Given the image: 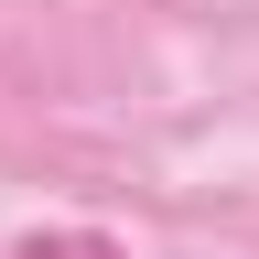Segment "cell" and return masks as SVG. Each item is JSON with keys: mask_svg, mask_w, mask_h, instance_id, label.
I'll return each instance as SVG.
<instances>
[{"mask_svg": "<svg viewBox=\"0 0 259 259\" xmlns=\"http://www.w3.org/2000/svg\"><path fill=\"white\" fill-rule=\"evenodd\" d=\"M22 259H130V248H119V238H97V227H32Z\"/></svg>", "mask_w": 259, "mask_h": 259, "instance_id": "6da1fadb", "label": "cell"}]
</instances>
